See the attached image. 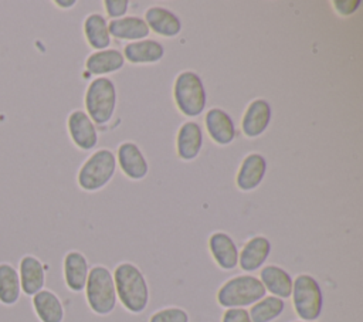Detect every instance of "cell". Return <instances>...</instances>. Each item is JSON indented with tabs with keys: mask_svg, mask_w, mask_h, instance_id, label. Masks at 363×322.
Here are the masks:
<instances>
[{
	"mask_svg": "<svg viewBox=\"0 0 363 322\" xmlns=\"http://www.w3.org/2000/svg\"><path fill=\"white\" fill-rule=\"evenodd\" d=\"M64 281L69 291L79 292L85 288L88 278V261L79 251H68L62 261Z\"/></svg>",
	"mask_w": 363,
	"mask_h": 322,
	"instance_id": "10",
	"label": "cell"
},
{
	"mask_svg": "<svg viewBox=\"0 0 363 322\" xmlns=\"http://www.w3.org/2000/svg\"><path fill=\"white\" fill-rule=\"evenodd\" d=\"M116 160L111 150L101 149L91 155L78 172V184L86 191L102 189L113 176Z\"/></svg>",
	"mask_w": 363,
	"mask_h": 322,
	"instance_id": "7",
	"label": "cell"
},
{
	"mask_svg": "<svg viewBox=\"0 0 363 322\" xmlns=\"http://www.w3.org/2000/svg\"><path fill=\"white\" fill-rule=\"evenodd\" d=\"M203 145L201 128L196 122H186L177 133V153L183 160L194 159Z\"/></svg>",
	"mask_w": 363,
	"mask_h": 322,
	"instance_id": "20",
	"label": "cell"
},
{
	"mask_svg": "<svg viewBox=\"0 0 363 322\" xmlns=\"http://www.w3.org/2000/svg\"><path fill=\"white\" fill-rule=\"evenodd\" d=\"M116 298L125 309L140 313L149 302V288L142 271L132 262H121L113 272Z\"/></svg>",
	"mask_w": 363,
	"mask_h": 322,
	"instance_id": "1",
	"label": "cell"
},
{
	"mask_svg": "<svg viewBox=\"0 0 363 322\" xmlns=\"http://www.w3.org/2000/svg\"><path fill=\"white\" fill-rule=\"evenodd\" d=\"M85 37L88 44L95 50H105L111 44L108 24L101 14H89L84 23Z\"/></svg>",
	"mask_w": 363,
	"mask_h": 322,
	"instance_id": "25",
	"label": "cell"
},
{
	"mask_svg": "<svg viewBox=\"0 0 363 322\" xmlns=\"http://www.w3.org/2000/svg\"><path fill=\"white\" fill-rule=\"evenodd\" d=\"M116 91L109 78L101 77L94 79L85 94V106L92 119L98 125L106 123L115 111Z\"/></svg>",
	"mask_w": 363,
	"mask_h": 322,
	"instance_id": "5",
	"label": "cell"
},
{
	"mask_svg": "<svg viewBox=\"0 0 363 322\" xmlns=\"http://www.w3.org/2000/svg\"><path fill=\"white\" fill-rule=\"evenodd\" d=\"M128 6H129L128 0H106L105 1L106 13L113 20L118 18V17L125 16V13L128 11Z\"/></svg>",
	"mask_w": 363,
	"mask_h": 322,
	"instance_id": "28",
	"label": "cell"
},
{
	"mask_svg": "<svg viewBox=\"0 0 363 322\" xmlns=\"http://www.w3.org/2000/svg\"><path fill=\"white\" fill-rule=\"evenodd\" d=\"M108 31L113 37L122 40H142L150 33L146 21L133 16L112 20L108 26Z\"/></svg>",
	"mask_w": 363,
	"mask_h": 322,
	"instance_id": "23",
	"label": "cell"
},
{
	"mask_svg": "<svg viewBox=\"0 0 363 322\" xmlns=\"http://www.w3.org/2000/svg\"><path fill=\"white\" fill-rule=\"evenodd\" d=\"M174 101L186 116H199L206 106V91L200 77L193 71H184L174 81Z\"/></svg>",
	"mask_w": 363,
	"mask_h": 322,
	"instance_id": "6",
	"label": "cell"
},
{
	"mask_svg": "<svg viewBox=\"0 0 363 322\" xmlns=\"http://www.w3.org/2000/svg\"><path fill=\"white\" fill-rule=\"evenodd\" d=\"M221 322H251L248 311L242 308H228L224 315Z\"/></svg>",
	"mask_w": 363,
	"mask_h": 322,
	"instance_id": "29",
	"label": "cell"
},
{
	"mask_svg": "<svg viewBox=\"0 0 363 322\" xmlns=\"http://www.w3.org/2000/svg\"><path fill=\"white\" fill-rule=\"evenodd\" d=\"M292 304L302 321L313 322L322 312L323 298L318 281L309 274H299L292 281Z\"/></svg>",
	"mask_w": 363,
	"mask_h": 322,
	"instance_id": "4",
	"label": "cell"
},
{
	"mask_svg": "<svg viewBox=\"0 0 363 322\" xmlns=\"http://www.w3.org/2000/svg\"><path fill=\"white\" fill-rule=\"evenodd\" d=\"M295 322H308V321H295Z\"/></svg>",
	"mask_w": 363,
	"mask_h": 322,
	"instance_id": "32",
	"label": "cell"
},
{
	"mask_svg": "<svg viewBox=\"0 0 363 322\" xmlns=\"http://www.w3.org/2000/svg\"><path fill=\"white\" fill-rule=\"evenodd\" d=\"M359 4H360V0H335L333 1L335 10L343 16H349L353 11H356Z\"/></svg>",
	"mask_w": 363,
	"mask_h": 322,
	"instance_id": "30",
	"label": "cell"
},
{
	"mask_svg": "<svg viewBox=\"0 0 363 322\" xmlns=\"http://www.w3.org/2000/svg\"><path fill=\"white\" fill-rule=\"evenodd\" d=\"M206 126L211 139L218 145H228L235 136L234 123L230 115L220 108H213L207 112Z\"/></svg>",
	"mask_w": 363,
	"mask_h": 322,
	"instance_id": "18",
	"label": "cell"
},
{
	"mask_svg": "<svg viewBox=\"0 0 363 322\" xmlns=\"http://www.w3.org/2000/svg\"><path fill=\"white\" fill-rule=\"evenodd\" d=\"M125 58L132 64H150L162 60L163 45L155 40H142L125 47Z\"/></svg>",
	"mask_w": 363,
	"mask_h": 322,
	"instance_id": "22",
	"label": "cell"
},
{
	"mask_svg": "<svg viewBox=\"0 0 363 322\" xmlns=\"http://www.w3.org/2000/svg\"><path fill=\"white\" fill-rule=\"evenodd\" d=\"M21 296V287L17 268L7 261L0 262V304L13 306Z\"/></svg>",
	"mask_w": 363,
	"mask_h": 322,
	"instance_id": "21",
	"label": "cell"
},
{
	"mask_svg": "<svg viewBox=\"0 0 363 322\" xmlns=\"http://www.w3.org/2000/svg\"><path fill=\"white\" fill-rule=\"evenodd\" d=\"M271 121V106L265 99L252 101L242 118V132L248 138L259 136Z\"/></svg>",
	"mask_w": 363,
	"mask_h": 322,
	"instance_id": "14",
	"label": "cell"
},
{
	"mask_svg": "<svg viewBox=\"0 0 363 322\" xmlns=\"http://www.w3.org/2000/svg\"><path fill=\"white\" fill-rule=\"evenodd\" d=\"M210 252L223 270H233L238 264V248L233 238L225 233H214L208 238Z\"/></svg>",
	"mask_w": 363,
	"mask_h": 322,
	"instance_id": "13",
	"label": "cell"
},
{
	"mask_svg": "<svg viewBox=\"0 0 363 322\" xmlns=\"http://www.w3.org/2000/svg\"><path fill=\"white\" fill-rule=\"evenodd\" d=\"M269 252H271V243L267 237L264 235L252 237L244 244L238 255V264L244 271H248V272L255 271L262 267Z\"/></svg>",
	"mask_w": 363,
	"mask_h": 322,
	"instance_id": "12",
	"label": "cell"
},
{
	"mask_svg": "<svg viewBox=\"0 0 363 322\" xmlns=\"http://www.w3.org/2000/svg\"><path fill=\"white\" fill-rule=\"evenodd\" d=\"M118 160L122 172L133 180L143 179L147 174V162L139 148L132 142H125L119 146Z\"/></svg>",
	"mask_w": 363,
	"mask_h": 322,
	"instance_id": "15",
	"label": "cell"
},
{
	"mask_svg": "<svg viewBox=\"0 0 363 322\" xmlns=\"http://www.w3.org/2000/svg\"><path fill=\"white\" fill-rule=\"evenodd\" d=\"M86 302L96 315H109L116 306V291L111 271L104 265H95L88 272L85 284Z\"/></svg>",
	"mask_w": 363,
	"mask_h": 322,
	"instance_id": "2",
	"label": "cell"
},
{
	"mask_svg": "<svg viewBox=\"0 0 363 322\" xmlns=\"http://www.w3.org/2000/svg\"><path fill=\"white\" fill-rule=\"evenodd\" d=\"M75 3H77L75 0H68V1H65V0H55V1H54V4L58 6V7H61V9H69V7H72Z\"/></svg>",
	"mask_w": 363,
	"mask_h": 322,
	"instance_id": "31",
	"label": "cell"
},
{
	"mask_svg": "<svg viewBox=\"0 0 363 322\" xmlns=\"http://www.w3.org/2000/svg\"><path fill=\"white\" fill-rule=\"evenodd\" d=\"M261 284L265 291H269L272 296L285 299L291 296L292 292V278L291 275L278 265H267L261 270Z\"/></svg>",
	"mask_w": 363,
	"mask_h": 322,
	"instance_id": "19",
	"label": "cell"
},
{
	"mask_svg": "<svg viewBox=\"0 0 363 322\" xmlns=\"http://www.w3.org/2000/svg\"><path fill=\"white\" fill-rule=\"evenodd\" d=\"M18 278L21 294L33 296L38 291L44 289L45 285V267L33 254H24L18 262Z\"/></svg>",
	"mask_w": 363,
	"mask_h": 322,
	"instance_id": "8",
	"label": "cell"
},
{
	"mask_svg": "<svg viewBox=\"0 0 363 322\" xmlns=\"http://www.w3.org/2000/svg\"><path fill=\"white\" fill-rule=\"evenodd\" d=\"M265 288L254 275H237L224 282L217 292V302L224 308L254 305L265 296Z\"/></svg>",
	"mask_w": 363,
	"mask_h": 322,
	"instance_id": "3",
	"label": "cell"
},
{
	"mask_svg": "<svg viewBox=\"0 0 363 322\" xmlns=\"http://www.w3.org/2000/svg\"><path fill=\"white\" fill-rule=\"evenodd\" d=\"M267 170V162L259 153L248 155L238 170L237 174V186L244 190H254L264 179Z\"/></svg>",
	"mask_w": 363,
	"mask_h": 322,
	"instance_id": "17",
	"label": "cell"
},
{
	"mask_svg": "<svg viewBox=\"0 0 363 322\" xmlns=\"http://www.w3.org/2000/svg\"><path fill=\"white\" fill-rule=\"evenodd\" d=\"M285 308V302L277 296H264L258 302H255L248 315L251 322H272L277 319Z\"/></svg>",
	"mask_w": 363,
	"mask_h": 322,
	"instance_id": "26",
	"label": "cell"
},
{
	"mask_svg": "<svg viewBox=\"0 0 363 322\" xmlns=\"http://www.w3.org/2000/svg\"><path fill=\"white\" fill-rule=\"evenodd\" d=\"M68 132L72 142L82 150H89L96 145L98 136L94 123L91 122L89 116L81 111H72L67 121Z\"/></svg>",
	"mask_w": 363,
	"mask_h": 322,
	"instance_id": "9",
	"label": "cell"
},
{
	"mask_svg": "<svg viewBox=\"0 0 363 322\" xmlns=\"http://www.w3.org/2000/svg\"><path fill=\"white\" fill-rule=\"evenodd\" d=\"M34 313L40 322H62L64 306L61 299L51 289H41L31 296Z\"/></svg>",
	"mask_w": 363,
	"mask_h": 322,
	"instance_id": "11",
	"label": "cell"
},
{
	"mask_svg": "<svg viewBox=\"0 0 363 322\" xmlns=\"http://www.w3.org/2000/svg\"><path fill=\"white\" fill-rule=\"evenodd\" d=\"M145 21L149 30L163 37H174L182 30L179 17L164 7H150L145 13Z\"/></svg>",
	"mask_w": 363,
	"mask_h": 322,
	"instance_id": "16",
	"label": "cell"
},
{
	"mask_svg": "<svg viewBox=\"0 0 363 322\" xmlns=\"http://www.w3.org/2000/svg\"><path fill=\"white\" fill-rule=\"evenodd\" d=\"M85 67L95 75L115 72L123 67V55L118 50L96 51L86 58Z\"/></svg>",
	"mask_w": 363,
	"mask_h": 322,
	"instance_id": "24",
	"label": "cell"
},
{
	"mask_svg": "<svg viewBox=\"0 0 363 322\" xmlns=\"http://www.w3.org/2000/svg\"><path fill=\"white\" fill-rule=\"evenodd\" d=\"M149 322H189V313L182 308H164L155 312Z\"/></svg>",
	"mask_w": 363,
	"mask_h": 322,
	"instance_id": "27",
	"label": "cell"
}]
</instances>
